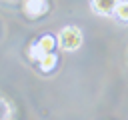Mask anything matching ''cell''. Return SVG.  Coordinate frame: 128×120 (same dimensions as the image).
I'll use <instances>...</instances> for the list:
<instances>
[{"label":"cell","mask_w":128,"mask_h":120,"mask_svg":"<svg viewBox=\"0 0 128 120\" xmlns=\"http://www.w3.org/2000/svg\"><path fill=\"white\" fill-rule=\"evenodd\" d=\"M58 44H60L62 50H68V52L78 50L80 44H82V32H80V28H76V26L62 28L60 34H58Z\"/></svg>","instance_id":"obj_1"},{"label":"cell","mask_w":128,"mask_h":120,"mask_svg":"<svg viewBox=\"0 0 128 120\" xmlns=\"http://www.w3.org/2000/svg\"><path fill=\"white\" fill-rule=\"evenodd\" d=\"M48 10V0H24V12L30 18H38L46 14Z\"/></svg>","instance_id":"obj_2"},{"label":"cell","mask_w":128,"mask_h":120,"mask_svg":"<svg viewBox=\"0 0 128 120\" xmlns=\"http://www.w3.org/2000/svg\"><path fill=\"white\" fill-rule=\"evenodd\" d=\"M120 0H90V6L96 14L100 16H110L116 12V6H118Z\"/></svg>","instance_id":"obj_3"},{"label":"cell","mask_w":128,"mask_h":120,"mask_svg":"<svg viewBox=\"0 0 128 120\" xmlns=\"http://www.w3.org/2000/svg\"><path fill=\"white\" fill-rule=\"evenodd\" d=\"M12 116H14L12 104H10L4 96H0V120H12Z\"/></svg>","instance_id":"obj_4"},{"label":"cell","mask_w":128,"mask_h":120,"mask_svg":"<svg viewBox=\"0 0 128 120\" xmlns=\"http://www.w3.org/2000/svg\"><path fill=\"white\" fill-rule=\"evenodd\" d=\"M54 64H56V56H54L52 52H48V54H44V56L40 58V68H42L44 72L52 70V68H54Z\"/></svg>","instance_id":"obj_5"},{"label":"cell","mask_w":128,"mask_h":120,"mask_svg":"<svg viewBox=\"0 0 128 120\" xmlns=\"http://www.w3.org/2000/svg\"><path fill=\"white\" fill-rule=\"evenodd\" d=\"M120 20H126L128 22V0H122V2H118V6H116V12H114Z\"/></svg>","instance_id":"obj_6"},{"label":"cell","mask_w":128,"mask_h":120,"mask_svg":"<svg viewBox=\"0 0 128 120\" xmlns=\"http://www.w3.org/2000/svg\"><path fill=\"white\" fill-rule=\"evenodd\" d=\"M38 46H40V48H42L44 52H52V48H54V38L46 34V36H42V38H40Z\"/></svg>","instance_id":"obj_7"}]
</instances>
